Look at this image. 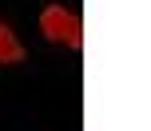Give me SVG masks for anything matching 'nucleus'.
I'll return each mask as SVG.
<instances>
[{
    "label": "nucleus",
    "mask_w": 151,
    "mask_h": 131,
    "mask_svg": "<svg viewBox=\"0 0 151 131\" xmlns=\"http://www.w3.org/2000/svg\"><path fill=\"white\" fill-rule=\"evenodd\" d=\"M40 28H44V36L52 40V44H68V48H83V20L68 8L52 4L44 8V16H40Z\"/></svg>",
    "instance_id": "obj_1"
},
{
    "label": "nucleus",
    "mask_w": 151,
    "mask_h": 131,
    "mask_svg": "<svg viewBox=\"0 0 151 131\" xmlns=\"http://www.w3.org/2000/svg\"><path fill=\"white\" fill-rule=\"evenodd\" d=\"M20 60H24L20 40L12 36V28H8V24H0V64H20Z\"/></svg>",
    "instance_id": "obj_2"
}]
</instances>
